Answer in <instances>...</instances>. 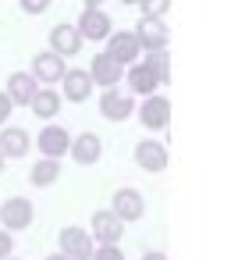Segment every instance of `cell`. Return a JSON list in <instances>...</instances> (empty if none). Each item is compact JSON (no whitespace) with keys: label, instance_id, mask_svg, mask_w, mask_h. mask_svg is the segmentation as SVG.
I'll return each mask as SVG.
<instances>
[{"label":"cell","instance_id":"obj_1","mask_svg":"<svg viewBox=\"0 0 245 260\" xmlns=\"http://www.w3.org/2000/svg\"><path fill=\"white\" fill-rule=\"evenodd\" d=\"M132 36H135L139 50L146 47V54H156V50H164V47H167L171 29H167L164 22H149V18H142V22H139V29H135Z\"/></svg>","mask_w":245,"mask_h":260},{"label":"cell","instance_id":"obj_2","mask_svg":"<svg viewBox=\"0 0 245 260\" xmlns=\"http://www.w3.org/2000/svg\"><path fill=\"white\" fill-rule=\"evenodd\" d=\"M61 253L68 256V260H89L93 256V235L86 232V228H64L61 232Z\"/></svg>","mask_w":245,"mask_h":260},{"label":"cell","instance_id":"obj_3","mask_svg":"<svg viewBox=\"0 0 245 260\" xmlns=\"http://www.w3.org/2000/svg\"><path fill=\"white\" fill-rule=\"evenodd\" d=\"M0 221H4V232H22L32 224V203L25 196H15L0 207Z\"/></svg>","mask_w":245,"mask_h":260},{"label":"cell","instance_id":"obj_4","mask_svg":"<svg viewBox=\"0 0 245 260\" xmlns=\"http://www.w3.org/2000/svg\"><path fill=\"white\" fill-rule=\"evenodd\" d=\"M75 32H78V40H107L110 36V18L100 8H86Z\"/></svg>","mask_w":245,"mask_h":260},{"label":"cell","instance_id":"obj_5","mask_svg":"<svg viewBox=\"0 0 245 260\" xmlns=\"http://www.w3.org/2000/svg\"><path fill=\"white\" fill-rule=\"evenodd\" d=\"M107 40H110V43H107V50H103V54H107V57H114L121 68H125V64H135V57L142 54L132 32H110Z\"/></svg>","mask_w":245,"mask_h":260},{"label":"cell","instance_id":"obj_6","mask_svg":"<svg viewBox=\"0 0 245 260\" xmlns=\"http://www.w3.org/2000/svg\"><path fill=\"white\" fill-rule=\"evenodd\" d=\"M121 75H125V68H121L114 57H107V54H96V57H93V68H89V79H93V86L114 89V86L121 82Z\"/></svg>","mask_w":245,"mask_h":260},{"label":"cell","instance_id":"obj_7","mask_svg":"<svg viewBox=\"0 0 245 260\" xmlns=\"http://www.w3.org/2000/svg\"><path fill=\"white\" fill-rule=\"evenodd\" d=\"M36 143H39V150H43L47 160H61V157L68 153V146H71V136H68L61 125H47Z\"/></svg>","mask_w":245,"mask_h":260},{"label":"cell","instance_id":"obj_8","mask_svg":"<svg viewBox=\"0 0 245 260\" xmlns=\"http://www.w3.org/2000/svg\"><path fill=\"white\" fill-rule=\"evenodd\" d=\"M142 210H146L142 192H135V189H117V192H114V207H110V214H114L117 221H139Z\"/></svg>","mask_w":245,"mask_h":260},{"label":"cell","instance_id":"obj_9","mask_svg":"<svg viewBox=\"0 0 245 260\" xmlns=\"http://www.w3.org/2000/svg\"><path fill=\"white\" fill-rule=\"evenodd\" d=\"M68 153H71L78 164H96V160L103 157V143H100V136H96V132H82V136H75V139H71Z\"/></svg>","mask_w":245,"mask_h":260},{"label":"cell","instance_id":"obj_10","mask_svg":"<svg viewBox=\"0 0 245 260\" xmlns=\"http://www.w3.org/2000/svg\"><path fill=\"white\" fill-rule=\"evenodd\" d=\"M93 235H96L103 246H117L121 235H125V224H121L110 210H96V214H93Z\"/></svg>","mask_w":245,"mask_h":260},{"label":"cell","instance_id":"obj_11","mask_svg":"<svg viewBox=\"0 0 245 260\" xmlns=\"http://www.w3.org/2000/svg\"><path fill=\"white\" fill-rule=\"evenodd\" d=\"M139 121L146 128H167L171 121V104L164 96H146V104L139 107Z\"/></svg>","mask_w":245,"mask_h":260},{"label":"cell","instance_id":"obj_12","mask_svg":"<svg viewBox=\"0 0 245 260\" xmlns=\"http://www.w3.org/2000/svg\"><path fill=\"white\" fill-rule=\"evenodd\" d=\"M64 57H57V54H36V61H32V75H36V82H61L64 79Z\"/></svg>","mask_w":245,"mask_h":260},{"label":"cell","instance_id":"obj_13","mask_svg":"<svg viewBox=\"0 0 245 260\" xmlns=\"http://www.w3.org/2000/svg\"><path fill=\"white\" fill-rule=\"evenodd\" d=\"M100 114H103L107 121H125V118L132 114V96H128V93H117V89H107V93L100 96Z\"/></svg>","mask_w":245,"mask_h":260},{"label":"cell","instance_id":"obj_14","mask_svg":"<svg viewBox=\"0 0 245 260\" xmlns=\"http://www.w3.org/2000/svg\"><path fill=\"white\" fill-rule=\"evenodd\" d=\"M78 47H82V40H78L75 25H57V29H50V54L71 57V54H78Z\"/></svg>","mask_w":245,"mask_h":260},{"label":"cell","instance_id":"obj_15","mask_svg":"<svg viewBox=\"0 0 245 260\" xmlns=\"http://www.w3.org/2000/svg\"><path fill=\"white\" fill-rule=\"evenodd\" d=\"M64 96L71 100V104H82V100H89V93H93V79H89V72H82V68H71V72H64Z\"/></svg>","mask_w":245,"mask_h":260},{"label":"cell","instance_id":"obj_16","mask_svg":"<svg viewBox=\"0 0 245 260\" xmlns=\"http://www.w3.org/2000/svg\"><path fill=\"white\" fill-rule=\"evenodd\" d=\"M135 160H139V168H146V171H164V168H167V150H164L156 139H142V143L135 146Z\"/></svg>","mask_w":245,"mask_h":260},{"label":"cell","instance_id":"obj_17","mask_svg":"<svg viewBox=\"0 0 245 260\" xmlns=\"http://www.w3.org/2000/svg\"><path fill=\"white\" fill-rule=\"evenodd\" d=\"M11 104H32V96H36V82H32V75H25V72H15L11 79H8V93H4Z\"/></svg>","mask_w":245,"mask_h":260},{"label":"cell","instance_id":"obj_18","mask_svg":"<svg viewBox=\"0 0 245 260\" xmlns=\"http://www.w3.org/2000/svg\"><path fill=\"white\" fill-rule=\"evenodd\" d=\"M29 132L25 128H4L0 132V153L4 157H25L29 153Z\"/></svg>","mask_w":245,"mask_h":260},{"label":"cell","instance_id":"obj_19","mask_svg":"<svg viewBox=\"0 0 245 260\" xmlns=\"http://www.w3.org/2000/svg\"><path fill=\"white\" fill-rule=\"evenodd\" d=\"M128 86H132V93H139V96H153V89H156L160 82H156V75H153L146 64H132V72H128Z\"/></svg>","mask_w":245,"mask_h":260},{"label":"cell","instance_id":"obj_20","mask_svg":"<svg viewBox=\"0 0 245 260\" xmlns=\"http://www.w3.org/2000/svg\"><path fill=\"white\" fill-rule=\"evenodd\" d=\"M29 107H32V114H39V118H47V121H50V118L61 111V96H57L54 89H36V96H32V104H29Z\"/></svg>","mask_w":245,"mask_h":260},{"label":"cell","instance_id":"obj_21","mask_svg":"<svg viewBox=\"0 0 245 260\" xmlns=\"http://www.w3.org/2000/svg\"><path fill=\"white\" fill-rule=\"evenodd\" d=\"M29 178H32V185H39V189H47V185H54L57 178H61V160H39V164H32V171H29Z\"/></svg>","mask_w":245,"mask_h":260},{"label":"cell","instance_id":"obj_22","mask_svg":"<svg viewBox=\"0 0 245 260\" xmlns=\"http://www.w3.org/2000/svg\"><path fill=\"white\" fill-rule=\"evenodd\" d=\"M146 68L156 75V82H160V86H167V82H171V61H167V54H164V50L146 54Z\"/></svg>","mask_w":245,"mask_h":260},{"label":"cell","instance_id":"obj_23","mask_svg":"<svg viewBox=\"0 0 245 260\" xmlns=\"http://www.w3.org/2000/svg\"><path fill=\"white\" fill-rule=\"evenodd\" d=\"M167 8H171V0H142V18L160 22V15H167Z\"/></svg>","mask_w":245,"mask_h":260},{"label":"cell","instance_id":"obj_24","mask_svg":"<svg viewBox=\"0 0 245 260\" xmlns=\"http://www.w3.org/2000/svg\"><path fill=\"white\" fill-rule=\"evenodd\" d=\"M93 260H125V253L117 246H100V249H93Z\"/></svg>","mask_w":245,"mask_h":260},{"label":"cell","instance_id":"obj_25","mask_svg":"<svg viewBox=\"0 0 245 260\" xmlns=\"http://www.w3.org/2000/svg\"><path fill=\"white\" fill-rule=\"evenodd\" d=\"M15 249V239H11V232H4L0 228V260H8V253Z\"/></svg>","mask_w":245,"mask_h":260},{"label":"cell","instance_id":"obj_26","mask_svg":"<svg viewBox=\"0 0 245 260\" xmlns=\"http://www.w3.org/2000/svg\"><path fill=\"white\" fill-rule=\"evenodd\" d=\"M22 8H25L29 15H43V11L50 8V0H22Z\"/></svg>","mask_w":245,"mask_h":260},{"label":"cell","instance_id":"obj_27","mask_svg":"<svg viewBox=\"0 0 245 260\" xmlns=\"http://www.w3.org/2000/svg\"><path fill=\"white\" fill-rule=\"evenodd\" d=\"M11 107H15V104H11V100L4 96V89H0V125H4V121L11 118Z\"/></svg>","mask_w":245,"mask_h":260},{"label":"cell","instance_id":"obj_28","mask_svg":"<svg viewBox=\"0 0 245 260\" xmlns=\"http://www.w3.org/2000/svg\"><path fill=\"white\" fill-rule=\"evenodd\" d=\"M142 260H167V253H160V249H149V253H142Z\"/></svg>","mask_w":245,"mask_h":260},{"label":"cell","instance_id":"obj_29","mask_svg":"<svg viewBox=\"0 0 245 260\" xmlns=\"http://www.w3.org/2000/svg\"><path fill=\"white\" fill-rule=\"evenodd\" d=\"M47 260H68V256H64V253H54V256H47Z\"/></svg>","mask_w":245,"mask_h":260},{"label":"cell","instance_id":"obj_30","mask_svg":"<svg viewBox=\"0 0 245 260\" xmlns=\"http://www.w3.org/2000/svg\"><path fill=\"white\" fill-rule=\"evenodd\" d=\"M86 8H100V0H86Z\"/></svg>","mask_w":245,"mask_h":260},{"label":"cell","instance_id":"obj_31","mask_svg":"<svg viewBox=\"0 0 245 260\" xmlns=\"http://www.w3.org/2000/svg\"><path fill=\"white\" fill-rule=\"evenodd\" d=\"M0 171H4V153H0Z\"/></svg>","mask_w":245,"mask_h":260},{"label":"cell","instance_id":"obj_32","mask_svg":"<svg viewBox=\"0 0 245 260\" xmlns=\"http://www.w3.org/2000/svg\"><path fill=\"white\" fill-rule=\"evenodd\" d=\"M121 4H139V0H121Z\"/></svg>","mask_w":245,"mask_h":260},{"label":"cell","instance_id":"obj_33","mask_svg":"<svg viewBox=\"0 0 245 260\" xmlns=\"http://www.w3.org/2000/svg\"><path fill=\"white\" fill-rule=\"evenodd\" d=\"M8 260H18V256H8Z\"/></svg>","mask_w":245,"mask_h":260}]
</instances>
